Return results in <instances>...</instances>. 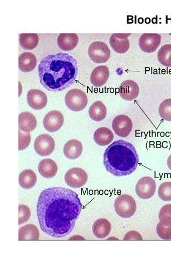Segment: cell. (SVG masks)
Returning <instances> with one entry per match:
<instances>
[{
	"mask_svg": "<svg viewBox=\"0 0 171 257\" xmlns=\"http://www.w3.org/2000/svg\"><path fill=\"white\" fill-rule=\"evenodd\" d=\"M82 209L79 196L71 190L55 187L44 190L37 206L41 229L53 237L67 236L74 230Z\"/></svg>",
	"mask_w": 171,
	"mask_h": 257,
	"instance_id": "obj_1",
	"label": "cell"
},
{
	"mask_svg": "<svg viewBox=\"0 0 171 257\" xmlns=\"http://www.w3.org/2000/svg\"><path fill=\"white\" fill-rule=\"evenodd\" d=\"M79 68L76 58L66 53H59L44 58L38 67L41 84L47 90L63 91L73 85Z\"/></svg>",
	"mask_w": 171,
	"mask_h": 257,
	"instance_id": "obj_2",
	"label": "cell"
},
{
	"mask_svg": "<svg viewBox=\"0 0 171 257\" xmlns=\"http://www.w3.org/2000/svg\"><path fill=\"white\" fill-rule=\"evenodd\" d=\"M139 163L138 155L133 144L119 140L109 146L104 154V165L108 173L116 177L133 173Z\"/></svg>",
	"mask_w": 171,
	"mask_h": 257,
	"instance_id": "obj_3",
	"label": "cell"
},
{
	"mask_svg": "<svg viewBox=\"0 0 171 257\" xmlns=\"http://www.w3.org/2000/svg\"><path fill=\"white\" fill-rule=\"evenodd\" d=\"M114 206L116 214L124 219L134 216L137 209L136 201L128 194H122L116 198Z\"/></svg>",
	"mask_w": 171,
	"mask_h": 257,
	"instance_id": "obj_4",
	"label": "cell"
},
{
	"mask_svg": "<svg viewBox=\"0 0 171 257\" xmlns=\"http://www.w3.org/2000/svg\"><path fill=\"white\" fill-rule=\"evenodd\" d=\"M88 99L85 93L80 89L69 90L65 96V103L70 110L80 112L86 107Z\"/></svg>",
	"mask_w": 171,
	"mask_h": 257,
	"instance_id": "obj_5",
	"label": "cell"
},
{
	"mask_svg": "<svg viewBox=\"0 0 171 257\" xmlns=\"http://www.w3.org/2000/svg\"><path fill=\"white\" fill-rule=\"evenodd\" d=\"M89 56L96 64H104L111 56V51L108 46L102 42L92 43L88 49Z\"/></svg>",
	"mask_w": 171,
	"mask_h": 257,
	"instance_id": "obj_6",
	"label": "cell"
},
{
	"mask_svg": "<svg viewBox=\"0 0 171 257\" xmlns=\"http://www.w3.org/2000/svg\"><path fill=\"white\" fill-rule=\"evenodd\" d=\"M65 180L71 188L79 189L86 184L88 180V176L83 169L80 168H73L67 171L65 176Z\"/></svg>",
	"mask_w": 171,
	"mask_h": 257,
	"instance_id": "obj_7",
	"label": "cell"
},
{
	"mask_svg": "<svg viewBox=\"0 0 171 257\" xmlns=\"http://www.w3.org/2000/svg\"><path fill=\"white\" fill-rule=\"evenodd\" d=\"M156 190V183L150 177H144L138 181L135 186L137 196L142 199H149L154 195Z\"/></svg>",
	"mask_w": 171,
	"mask_h": 257,
	"instance_id": "obj_8",
	"label": "cell"
},
{
	"mask_svg": "<svg viewBox=\"0 0 171 257\" xmlns=\"http://www.w3.org/2000/svg\"><path fill=\"white\" fill-rule=\"evenodd\" d=\"M56 143L53 138L49 135L43 134L38 136L34 143L36 152L41 157L50 156L55 149Z\"/></svg>",
	"mask_w": 171,
	"mask_h": 257,
	"instance_id": "obj_9",
	"label": "cell"
},
{
	"mask_svg": "<svg viewBox=\"0 0 171 257\" xmlns=\"http://www.w3.org/2000/svg\"><path fill=\"white\" fill-rule=\"evenodd\" d=\"M112 128L116 135L122 138H126L133 128V123L128 116L121 114L116 116L114 119Z\"/></svg>",
	"mask_w": 171,
	"mask_h": 257,
	"instance_id": "obj_10",
	"label": "cell"
},
{
	"mask_svg": "<svg viewBox=\"0 0 171 257\" xmlns=\"http://www.w3.org/2000/svg\"><path fill=\"white\" fill-rule=\"evenodd\" d=\"M161 40V37L159 34H144L139 38V46L145 53H153L158 49Z\"/></svg>",
	"mask_w": 171,
	"mask_h": 257,
	"instance_id": "obj_11",
	"label": "cell"
},
{
	"mask_svg": "<svg viewBox=\"0 0 171 257\" xmlns=\"http://www.w3.org/2000/svg\"><path fill=\"white\" fill-rule=\"evenodd\" d=\"M64 116L59 111L53 110L47 114L44 118L43 124L45 128L53 133L59 131L63 125Z\"/></svg>",
	"mask_w": 171,
	"mask_h": 257,
	"instance_id": "obj_12",
	"label": "cell"
},
{
	"mask_svg": "<svg viewBox=\"0 0 171 257\" xmlns=\"http://www.w3.org/2000/svg\"><path fill=\"white\" fill-rule=\"evenodd\" d=\"M48 97L40 90L31 89L28 92V104L34 110H42L48 104Z\"/></svg>",
	"mask_w": 171,
	"mask_h": 257,
	"instance_id": "obj_13",
	"label": "cell"
},
{
	"mask_svg": "<svg viewBox=\"0 0 171 257\" xmlns=\"http://www.w3.org/2000/svg\"><path fill=\"white\" fill-rule=\"evenodd\" d=\"M139 93L138 84L133 80H127L120 85L119 94L124 100L131 101L136 99Z\"/></svg>",
	"mask_w": 171,
	"mask_h": 257,
	"instance_id": "obj_14",
	"label": "cell"
},
{
	"mask_svg": "<svg viewBox=\"0 0 171 257\" xmlns=\"http://www.w3.org/2000/svg\"><path fill=\"white\" fill-rule=\"evenodd\" d=\"M131 34H114L110 38V44L112 49L116 53H126L130 48L128 37Z\"/></svg>",
	"mask_w": 171,
	"mask_h": 257,
	"instance_id": "obj_15",
	"label": "cell"
},
{
	"mask_svg": "<svg viewBox=\"0 0 171 257\" xmlns=\"http://www.w3.org/2000/svg\"><path fill=\"white\" fill-rule=\"evenodd\" d=\"M110 76V71L106 66H100L93 70L90 75V82L93 86L102 87Z\"/></svg>",
	"mask_w": 171,
	"mask_h": 257,
	"instance_id": "obj_16",
	"label": "cell"
},
{
	"mask_svg": "<svg viewBox=\"0 0 171 257\" xmlns=\"http://www.w3.org/2000/svg\"><path fill=\"white\" fill-rule=\"evenodd\" d=\"M79 42V37L75 34H61L57 39L59 48L64 51L74 50Z\"/></svg>",
	"mask_w": 171,
	"mask_h": 257,
	"instance_id": "obj_17",
	"label": "cell"
},
{
	"mask_svg": "<svg viewBox=\"0 0 171 257\" xmlns=\"http://www.w3.org/2000/svg\"><path fill=\"white\" fill-rule=\"evenodd\" d=\"M37 60L32 53H23L19 56V67L21 71L28 73L32 72L36 68Z\"/></svg>",
	"mask_w": 171,
	"mask_h": 257,
	"instance_id": "obj_18",
	"label": "cell"
},
{
	"mask_svg": "<svg viewBox=\"0 0 171 257\" xmlns=\"http://www.w3.org/2000/svg\"><path fill=\"white\" fill-rule=\"evenodd\" d=\"M83 152V146L79 140H69L64 146L65 157L70 160H75L81 157Z\"/></svg>",
	"mask_w": 171,
	"mask_h": 257,
	"instance_id": "obj_19",
	"label": "cell"
},
{
	"mask_svg": "<svg viewBox=\"0 0 171 257\" xmlns=\"http://www.w3.org/2000/svg\"><path fill=\"white\" fill-rule=\"evenodd\" d=\"M39 173L45 178H52L56 176L58 172L57 163L50 159L42 160L38 165Z\"/></svg>",
	"mask_w": 171,
	"mask_h": 257,
	"instance_id": "obj_20",
	"label": "cell"
},
{
	"mask_svg": "<svg viewBox=\"0 0 171 257\" xmlns=\"http://www.w3.org/2000/svg\"><path fill=\"white\" fill-rule=\"evenodd\" d=\"M111 228V224L107 219H100L93 223L92 232L97 238L104 239L110 235Z\"/></svg>",
	"mask_w": 171,
	"mask_h": 257,
	"instance_id": "obj_21",
	"label": "cell"
},
{
	"mask_svg": "<svg viewBox=\"0 0 171 257\" xmlns=\"http://www.w3.org/2000/svg\"><path fill=\"white\" fill-rule=\"evenodd\" d=\"M37 123L36 118L33 114L25 112L19 114V125L22 131L29 133L36 128Z\"/></svg>",
	"mask_w": 171,
	"mask_h": 257,
	"instance_id": "obj_22",
	"label": "cell"
},
{
	"mask_svg": "<svg viewBox=\"0 0 171 257\" xmlns=\"http://www.w3.org/2000/svg\"><path fill=\"white\" fill-rule=\"evenodd\" d=\"M95 142L101 146H106L111 144L114 139L112 132L107 127L97 129L93 135Z\"/></svg>",
	"mask_w": 171,
	"mask_h": 257,
	"instance_id": "obj_23",
	"label": "cell"
},
{
	"mask_svg": "<svg viewBox=\"0 0 171 257\" xmlns=\"http://www.w3.org/2000/svg\"><path fill=\"white\" fill-rule=\"evenodd\" d=\"M37 181L36 174L34 171L30 169L23 171L19 175V184L23 189L26 190L33 188Z\"/></svg>",
	"mask_w": 171,
	"mask_h": 257,
	"instance_id": "obj_24",
	"label": "cell"
},
{
	"mask_svg": "<svg viewBox=\"0 0 171 257\" xmlns=\"http://www.w3.org/2000/svg\"><path fill=\"white\" fill-rule=\"evenodd\" d=\"M40 231L34 224H27L19 229V239L20 240H37L40 239Z\"/></svg>",
	"mask_w": 171,
	"mask_h": 257,
	"instance_id": "obj_25",
	"label": "cell"
},
{
	"mask_svg": "<svg viewBox=\"0 0 171 257\" xmlns=\"http://www.w3.org/2000/svg\"><path fill=\"white\" fill-rule=\"evenodd\" d=\"M107 109L105 105L100 101H97L90 107L89 115L90 118L95 121H103L106 117Z\"/></svg>",
	"mask_w": 171,
	"mask_h": 257,
	"instance_id": "obj_26",
	"label": "cell"
},
{
	"mask_svg": "<svg viewBox=\"0 0 171 257\" xmlns=\"http://www.w3.org/2000/svg\"><path fill=\"white\" fill-rule=\"evenodd\" d=\"M39 41V37L36 34H22L20 35V45L22 48L26 50L35 49Z\"/></svg>",
	"mask_w": 171,
	"mask_h": 257,
	"instance_id": "obj_27",
	"label": "cell"
},
{
	"mask_svg": "<svg viewBox=\"0 0 171 257\" xmlns=\"http://www.w3.org/2000/svg\"><path fill=\"white\" fill-rule=\"evenodd\" d=\"M157 58L162 66L171 67V45H163L157 54Z\"/></svg>",
	"mask_w": 171,
	"mask_h": 257,
	"instance_id": "obj_28",
	"label": "cell"
},
{
	"mask_svg": "<svg viewBox=\"0 0 171 257\" xmlns=\"http://www.w3.org/2000/svg\"><path fill=\"white\" fill-rule=\"evenodd\" d=\"M159 222L166 227L171 225V204L165 205L160 210L159 213Z\"/></svg>",
	"mask_w": 171,
	"mask_h": 257,
	"instance_id": "obj_29",
	"label": "cell"
},
{
	"mask_svg": "<svg viewBox=\"0 0 171 257\" xmlns=\"http://www.w3.org/2000/svg\"><path fill=\"white\" fill-rule=\"evenodd\" d=\"M158 112L162 119L171 121V98L163 101L159 107Z\"/></svg>",
	"mask_w": 171,
	"mask_h": 257,
	"instance_id": "obj_30",
	"label": "cell"
},
{
	"mask_svg": "<svg viewBox=\"0 0 171 257\" xmlns=\"http://www.w3.org/2000/svg\"><path fill=\"white\" fill-rule=\"evenodd\" d=\"M158 195L164 201H171V182L162 183L159 187Z\"/></svg>",
	"mask_w": 171,
	"mask_h": 257,
	"instance_id": "obj_31",
	"label": "cell"
},
{
	"mask_svg": "<svg viewBox=\"0 0 171 257\" xmlns=\"http://www.w3.org/2000/svg\"><path fill=\"white\" fill-rule=\"evenodd\" d=\"M31 217V211L28 206L25 205L19 206V224L21 225L27 222Z\"/></svg>",
	"mask_w": 171,
	"mask_h": 257,
	"instance_id": "obj_32",
	"label": "cell"
},
{
	"mask_svg": "<svg viewBox=\"0 0 171 257\" xmlns=\"http://www.w3.org/2000/svg\"><path fill=\"white\" fill-rule=\"evenodd\" d=\"M156 232L158 236L162 239H171V225L166 227L159 222L157 225Z\"/></svg>",
	"mask_w": 171,
	"mask_h": 257,
	"instance_id": "obj_33",
	"label": "cell"
},
{
	"mask_svg": "<svg viewBox=\"0 0 171 257\" xmlns=\"http://www.w3.org/2000/svg\"><path fill=\"white\" fill-rule=\"evenodd\" d=\"M19 150L22 151L27 149L31 142V135L29 133L23 134L19 130Z\"/></svg>",
	"mask_w": 171,
	"mask_h": 257,
	"instance_id": "obj_34",
	"label": "cell"
},
{
	"mask_svg": "<svg viewBox=\"0 0 171 257\" xmlns=\"http://www.w3.org/2000/svg\"><path fill=\"white\" fill-rule=\"evenodd\" d=\"M124 240H143V238L136 231H130L126 233L123 238Z\"/></svg>",
	"mask_w": 171,
	"mask_h": 257,
	"instance_id": "obj_35",
	"label": "cell"
},
{
	"mask_svg": "<svg viewBox=\"0 0 171 257\" xmlns=\"http://www.w3.org/2000/svg\"><path fill=\"white\" fill-rule=\"evenodd\" d=\"M167 165L169 170H171V155L169 156V157L167 159Z\"/></svg>",
	"mask_w": 171,
	"mask_h": 257,
	"instance_id": "obj_36",
	"label": "cell"
}]
</instances>
